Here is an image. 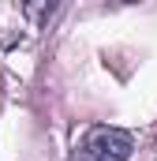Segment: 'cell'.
<instances>
[{
  "mask_svg": "<svg viewBox=\"0 0 157 161\" xmlns=\"http://www.w3.org/2000/svg\"><path fill=\"white\" fill-rule=\"evenodd\" d=\"M131 146H135V142H131L127 131L97 124V127H90V131L75 142L71 161H127L131 158Z\"/></svg>",
  "mask_w": 157,
  "mask_h": 161,
  "instance_id": "1",
  "label": "cell"
}]
</instances>
